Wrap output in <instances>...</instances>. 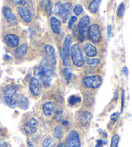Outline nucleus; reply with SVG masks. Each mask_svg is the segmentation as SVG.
<instances>
[{"label": "nucleus", "instance_id": "obj_7", "mask_svg": "<svg viewBox=\"0 0 132 147\" xmlns=\"http://www.w3.org/2000/svg\"><path fill=\"white\" fill-rule=\"evenodd\" d=\"M88 36L92 42L98 43L102 38V34L99 27L97 24H93L88 29Z\"/></svg>", "mask_w": 132, "mask_h": 147}, {"label": "nucleus", "instance_id": "obj_11", "mask_svg": "<svg viewBox=\"0 0 132 147\" xmlns=\"http://www.w3.org/2000/svg\"><path fill=\"white\" fill-rule=\"evenodd\" d=\"M19 38L14 34H7L4 38V42L10 47H16L19 44Z\"/></svg>", "mask_w": 132, "mask_h": 147}, {"label": "nucleus", "instance_id": "obj_6", "mask_svg": "<svg viewBox=\"0 0 132 147\" xmlns=\"http://www.w3.org/2000/svg\"><path fill=\"white\" fill-rule=\"evenodd\" d=\"M83 83L86 87L97 89L102 84L103 79L99 75L88 76L83 78Z\"/></svg>", "mask_w": 132, "mask_h": 147}, {"label": "nucleus", "instance_id": "obj_1", "mask_svg": "<svg viewBox=\"0 0 132 147\" xmlns=\"http://www.w3.org/2000/svg\"><path fill=\"white\" fill-rule=\"evenodd\" d=\"M49 62L47 58L43 60L41 64L34 69V75L38 76L42 80L45 85H51L53 78L55 76L54 70L49 67Z\"/></svg>", "mask_w": 132, "mask_h": 147}, {"label": "nucleus", "instance_id": "obj_31", "mask_svg": "<svg viewBox=\"0 0 132 147\" xmlns=\"http://www.w3.org/2000/svg\"><path fill=\"white\" fill-rule=\"evenodd\" d=\"M83 12V6L80 4H78L75 5L73 8V12L76 16H79V15Z\"/></svg>", "mask_w": 132, "mask_h": 147}, {"label": "nucleus", "instance_id": "obj_39", "mask_svg": "<svg viewBox=\"0 0 132 147\" xmlns=\"http://www.w3.org/2000/svg\"><path fill=\"white\" fill-rule=\"evenodd\" d=\"M12 3H15V5H24L26 3V1L23 0H20V1H12Z\"/></svg>", "mask_w": 132, "mask_h": 147}, {"label": "nucleus", "instance_id": "obj_14", "mask_svg": "<svg viewBox=\"0 0 132 147\" xmlns=\"http://www.w3.org/2000/svg\"><path fill=\"white\" fill-rule=\"evenodd\" d=\"M16 103L17 106H18L22 110H26L29 108V99L21 94H16Z\"/></svg>", "mask_w": 132, "mask_h": 147}, {"label": "nucleus", "instance_id": "obj_19", "mask_svg": "<svg viewBox=\"0 0 132 147\" xmlns=\"http://www.w3.org/2000/svg\"><path fill=\"white\" fill-rule=\"evenodd\" d=\"M28 49V45L27 44H23L20 45L19 47H17L15 50V55L17 57L23 58L26 55Z\"/></svg>", "mask_w": 132, "mask_h": 147}, {"label": "nucleus", "instance_id": "obj_28", "mask_svg": "<svg viewBox=\"0 0 132 147\" xmlns=\"http://www.w3.org/2000/svg\"><path fill=\"white\" fill-rule=\"evenodd\" d=\"M81 101V98L80 97L75 95H72L70 96L69 99H68V102L70 105H75L77 103L80 102Z\"/></svg>", "mask_w": 132, "mask_h": 147}, {"label": "nucleus", "instance_id": "obj_15", "mask_svg": "<svg viewBox=\"0 0 132 147\" xmlns=\"http://www.w3.org/2000/svg\"><path fill=\"white\" fill-rule=\"evenodd\" d=\"M83 50L86 57H93L97 55V49L96 47L90 43H86L83 45Z\"/></svg>", "mask_w": 132, "mask_h": 147}, {"label": "nucleus", "instance_id": "obj_43", "mask_svg": "<svg viewBox=\"0 0 132 147\" xmlns=\"http://www.w3.org/2000/svg\"><path fill=\"white\" fill-rule=\"evenodd\" d=\"M27 146L28 147H35L29 140H27Z\"/></svg>", "mask_w": 132, "mask_h": 147}, {"label": "nucleus", "instance_id": "obj_41", "mask_svg": "<svg viewBox=\"0 0 132 147\" xmlns=\"http://www.w3.org/2000/svg\"><path fill=\"white\" fill-rule=\"evenodd\" d=\"M107 34H108V37L109 39H110L111 37V26L110 25H108L107 26Z\"/></svg>", "mask_w": 132, "mask_h": 147}, {"label": "nucleus", "instance_id": "obj_23", "mask_svg": "<svg viewBox=\"0 0 132 147\" xmlns=\"http://www.w3.org/2000/svg\"><path fill=\"white\" fill-rule=\"evenodd\" d=\"M63 9H64V5L62 3V2L58 1L55 5V7L54 8V12L56 15H58V16H61Z\"/></svg>", "mask_w": 132, "mask_h": 147}, {"label": "nucleus", "instance_id": "obj_35", "mask_svg": "<svg viewBox=\"0 0 132 147\" xmlns=\"http://www.w3.org/2000/svg\"><path fill=\"white\" fill-rule=\"evenodd\" d=\"M28 123H29L30 125H31L32 126H37L38 125V121L35 118L32 117V118L30 119Z\"/></svg>", "mask_w": 132, "mask_h": 147}, {"label": "nucleus", "instance_id": "obj_24", "mask_svg": "<svg viewBox=\"0 0 132 147\" xmlns=\"http://www.w3.org/2000/svg\"><path fill=\"white\" fill-rule=\"evenodd\" d=\"M85 61L86 64L90 65V66H96V65L99 64L100 59H99V58H90L88 57H86Z\"/></svg>", "mask_w": 132, "mask_h": 147}, {"label": "nucleus", "instance_id": "obj_5", "mask_svg": "<svg viewBox=\"0 0 132 147\" xmlns=\"http://www.w3.org/2000/svg\"><path fill=\"white\" fill-rule=\"evenodd\" d=\"M90 23V18L88 16H84L80 19L78 24V36L81 42L85 40L86 31Z\"/></svg>", "mask_w": 132, "mask_h": 147}, {"label": "nucleus", "instance_id": "obj_30", "mask_svg": "<svg viewBox=\"0 0 132 147\" xmlns=\"http://www.w3.org/2000/svg\"><path fill=\"white\" fill-rule=\"evenodd\" d=\"M43 5H44L45 8L46 9V11L49 14H51V11H52V4L51 1H42Z\"/></svg>", "mask_w": 132, "mask_h": 147}, {"label": "nucleus", "instance_id": "obj_4", "mask_svg": "<svg viewBox=\"0 0 132 147\" xmlns=\"http://www.w3.org/2000/svg\"><path fill=\"white\" fill-rule=\"evenodd\" d=\"M70 52L73 64L78 67H82L85 63V58H84L79 45L77 44L72 45L70 48Z\"/></svg>", "mask_w": 132, "mask_h": 147}, {"label": "nucleus", "instance_id": "obj_42", "mask_svg": "<svg viewBox=\"0 0 132 147\" xmlns=\"http://www.w3.org/2000/svg\"><path fill=\"white\" fill-rule=\"evenodd\" d=\"M123 73L126 76V77H128V68H127L126 67H123Z\"/></svg>", "mask_w": 132, "mask_h": 147}, {"label": "nucleus", "instance_id": "obj_33", "mask_svg": "<svg viewBox=\"0 0 132 147\" xmlns=\"http://www.w3.org/2000/svg\"><path fill=\"white\" fill-rule=\"evenodd\" d=\"M77 16H73L71 17L69 23H68V28H69L70 29H72L73 24H74L75 22L77 21Z\"/></svg>", "mask_w": 132, "mask_h": 147}, {"label": "nucleus", "instance_id": "obj_2", "mask_svg": "<svg viewBox=\"0 0 132 147\" xmlns=\"http://www.w3.org/2000/svg\"><path fill=\"white\" fill-rule=\"evenodd\" d=\"M18 90V86L11 84L7 86L5 91V100L9 107L14 108L17 107L16 92Z\"/></svg>", "mask_w": 132, "mask_h": 147}, {"label": "nucleus", "instance_id": "obj_12", "mask_svg": "<svg viewBox=\"0 0 132 147\" xmlns=\"http://www.w3.org/2000/svg\"><path fill=\"white\" fill-rule=\"evenodd\" d=\"M29 89L30 92L34 96L40 95L41 90L39 88V80L35 77H32L29 84Z\"/></svg>", "mask_w": 132, "mask_h": 147}, {"label": "nucleus", "instance_id": "obj_44", "mask_svg": "<svg viewBox=\"0 0 132 147\" xmlns=\"http://www.w3.org/2000/svg\"><path fill=\"white\" fill-rule=\"evenodd\" d=\"M62 124L63 125H68V122L67 121H65V120H63L62 121Z\"/></svg>", "mask_w": 132, "mask_h": 147}, {"label": "nucleus", "instance_id": "obj_32", "mask_svg": "<svg viewBox=\"0 0 132 147\" xmlns=\"http://www.w3.org/2000/svg\"><path fill=\"white\" fill-rule=\"evenodd\" d=\"M53 143V139L52 138L45 139L43 142V147H49Z\"/></svg>", "mask_w": 132, "mask_h": 147}, {"label": "nucleus", "instance_id": "obj_40", "mask_svg": "<svg viewBox=\"0 0 132 147\" xmlns=\"http://www.w3.org/2000/svg\"><path fill=\"white\" fill-rule=\"evenodd\" d=\"M0 147H8L7 142L5 141L3 139H0Z\"/></svg>", "mask_w": 132, "mask_h": 147}, {"label": "nucleus", "instance_id": "obj_21", "mask_svg": "<svg viewBox=\"0 0 132 147\" xmlns=\"http://www.w3.org/2000/svg\"><path fill=\"white\" fill-rule=\"evenodd\" d=\"M101 3V1H98V0H93L88 5V9L90 12L92 13H96L99 9V7Z\"/></svg>", "mask_w": 132, "mask_h": 147}, {"label": "nucleus", "instance_id": "obj_13", "mask_svg": "<svg viewBox=\"0 0 132 147\" xmlns=\"http://www.w3.org/2000/svg\"><path fill=\"white\" fill-rule=\"evenodd\" d=\"M18 13L20 15L21 18L24 22L26 23H30L32 20V16L30 11L27 7H19L18 8Z\"/></svg>", "mask_w": 132, "mask_h": 147}, {"label": "nucleus", "instance_id": "obj_22", "mask_svg": "<svg viewBox=\"0 0 132 147\" xmlns=\"http://www.w3.org/2000/svg\"><path fill=\"white\" fill-rule=\"evenodd\" d=\"M53 135L55 138L57 139H61L64 136V131L62 127L61 126H55L54 131H53Z\"/></svg>", "mask_w": 132, "mask_h": 147}, {"label": "nucleus", "instance_id": "obj_18", "mask_svg": "<svg viewBox=\"0 0 132 147\" xmlns=\"http://www.w3.org/2000/svg\"><path fill=\"white\" fill-rule=\"evenodd\" d=\"M61 22L59 21V19H57L55 17H52L50 18V26L52 29V31H54V33L55 34H59L61 32Z\"/></svg>", "mask_w": 132, "mask_h": 147}, {"label": "nucleus", "instance_id": "obj_26", "mask_svg": "<svg viewBox=\"0 0 132 147\" xmlns=\"http://www.w3.org/2000/svg\"><path fill=\"white\" fill-rule=\"evenodd\" d=\"M24 130L27 134H30L35 133V131H36L37 129L35 126H32L31 125H30L29 123H27L24 126Z\"/></svg>", "mask_w": 132, "mask_h": 147}, {"label": "nucleus", "instance_id": "obj_45", "mask_svg": "<svg viewBox=\"0 0 132 147\" xmlns=\"http://www.w3.org/2000/svg\"><path fill=\"white\" fill-rule=\"evenodd\" d=\"M57 147H65V144L64 143H59Z\"/></svg>", "mask_w": 132, "mask_h": 147}, {"label": "nucleus", "instance_id": "obj_34", "mask_svg": "<svg viewBox=\"0 0 132 147\" xmlns=\"http://www.w3.org/2000/svg\"><path fill=\"white\" fill-rule=\"evenodd\" d=\"M108 144V142L104 141L101 139H98V140L96 141V147H102L104 145H106V144Z\"/></svg>", "mask_w": 132, "mask_h": 147}, {"label": "nucleus", "instance_id": "obj_20", "mask_svg": "<svg viewBox=\"0 0 132 147\" xmlns=\"http://www.w3.org/2000/svg\"><path fill=\"white\" fill-rule=\"evenodd\" d=\"M92 114L88 111H85L81 115L80 121L82 125L86 126L90 123L91 119H92Z\"/></svg>", "mask_w": 132, "mask_h": 147}, {"label": "nucleus", "instance_id": "obj_38", "mask_svg": "<svg viewBox=\"0 0 132 147\" xmlns=\"http://www.w3.org/2000/svg\"><path fill=\"white\" fill-rule=\"evenodd\" d=\"M124 98H125V96H124V91L123 90V91H122V98H121V112H123V110L124 108Z\"/></svg>", "mask_w": 132, "mask_h": 147}, {"label": "nucleus", "instance_id": "obj_9", "mask_svg": "<svg viewBox=\"0 0 132 147\" xmlns=\"http://www.w3.org/2000/svg\"><path fill=\"white\" fill-rule=\"evenodd\" d=\"M3 12L4 16L5 18V20L9 24L11 25H15L18 22L16 16L13 14L11 9L9 7H4Z\"/></svg>", "mask_w": 132, "mask_h": 147}, {"label": "nucleus", "instance_id": "obj_10", "mask_svg": "<svg viewBox=\"0 0 132 147\" xmlns=\"http://www.w3.org/2000/svg\"><path fill=\"white\" fill-rule=\"evenodd\" d=\"M45 51H46L48 58H47L49 64L52 65H55L56 64V58H55V49L51 45L47 44L45 46Z\"/></svg>", "mask_w": 132, "mask_h": 147}, {"label": "nucleus", "instance_id": "obj_3", "mask_svg": "<svg viewBox=\"0 0 132 147\" xmlns=\"http://www.w3.org/2000/svg\"><path fill=\"white\" fill-rule=\"evenodd\" d=\"M72 43V36L68 34L65 37L63 46L60 51V57L65 66L69 65V57L70 55V45Z\"/></svg>", "mask_w": 132, "mask_h": 147}, {"label": "nucleus", "instance_id": "obj_36", "mask_svg": "<svg viewBox=\"0 0 132 147\" xmlns=\"http://www.w3.org/2000/svg\"><path fill=\"white\" fill-rule=\"evenodd\" d=\"M55 117L56 119L58 121H61L63 119V113H62V111H57L55 112Z\"/></svg>", "mask_w": 132, "mask_h": 147}, {"label": "nucleus", "instance_id": "obj_29", "mask_svg": "<svg viewBox=\"0 0 132 147\" xmlns=\"http://www.w3.org/2000/svg\"><path fill=\"white\" fill-rule=\"evenodd\" d=\"M119 140H120L119 136L118 135H114L111 138V147H117Z\"/></svg>", "mask_w": 132, "mask_h": 147}, {"label": "nucleus", "instance_id": "obj_16", "mask_svg": "<svg viewBox=\"0 0 132 147\" xmlns=\"http://www.w3.org/2000/svg\"><path fill=\"white\" fill-rule=\"evenodd\" d=\"M72 12V5L70 2H67L64 4V9H63V13L61 14V18L63 22L65 23L70 18Z\"/></svg>", "mask_w": 132, "mask_h": 147}, {"label": "nucleus", "instance_id": "obj_27", "mask_svg": "<svg viewBox=\"0 0 132 147\" xmlns=\"http://www.w3.org/2000/svg\"><path fill=\"white\" fill-rule=\"evenodd\" d=\"M124 12H125V6H124V3H121L119 5L117 10V16H119V18L123 17Z\"/></svg>", "mask_w": 132, "mask_h": 147}, {"label": "nucleus", "instance_id": "obj_8", "mask_svg": "<svg viewBox=\"0 0 132 147\" xmlns=\"http://www.w3.org/2000/svg\"><path fill=\"white\" fill-rule=\"evenodd\" d=\"M65 147H81L79 136L77 131L72 130L68 134Z\"/></svg>", "mask_w": 132, "mask_h": 147}, {"label": "nucleus", "instance_id": "obj_25", "mask_svg": "<svg viewBox=\"0 0 132 147\" xmlns=\"http://www.w3.org/2000/svg\"><path fill=\"white\" fill-rule=\"evenodd\" d=\"M63 73H64L65 78L67 80V82H70L72 77V69L69 67H65L63 69Z\"/></svg>", "mask_w": 132, "mask_h": 147}, {"label": "nucleus", "instance_id": "obj_17", "mask_svg": "<svg viewBox=\"0 0 132 147\" xmlns=\"http://www.w3.org/2000/svg\"><path fill=\"white\" fill-rule=\"evenodd\" d=\"M55 110V103L53 101H48L43 106V113L46 116L52 115Z\"/></svg>", "mask_w": 132, "mask_h": 147}, {"label": "nucleus", "instance_id": "obj_37", "mask_svg": "<svg viewBox=\"0 0 132 147\" xmlns=\"http://www.w3.org/2000/svg\"><path fill=\"white\" fill-rule=\"evenodd\" d=\"M119 117V112H115V113H113L112 115H111L110 118H111V120L115 121H115H117Z\"/></svg>", "mask_w": 132, "mask_h": 147}]
</instances>
